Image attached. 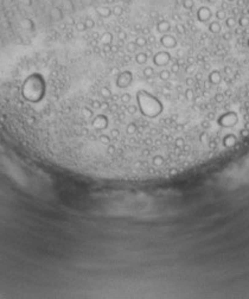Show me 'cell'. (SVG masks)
Returning <instances> with one entry per match:
<instances>
[{"label":"cell","instance_id":"cell-1","mask_svg":"<svg viewBox=\"0 0 249 299\" xmlns=\"http://www.w3.org/2000/svg\"><path fill=\"white\" fill-rule=\"evenodd\" d=\"M197 17H198V19L201 20V21H208L209 19L213 18V13H211V11H210V9L209 7H201V9L198 10V12H197Z\"/></svg>","mask_w":249,"mask_h":299},{"label":"cell","instance_id":"cell-3","mask_svg":"<svg viewBox=\"0 0 249 299\" xmlns=\"http://www.w3.org/2000/svg\"><path fill=\"white\" fill-rule=\"evenodd\" d=\"M215 17H216V19L218 20V21H221V20H225V19L228 18L227 17V12H225V10H217L216 11V13H215Z\"/></svg>","mask_w":249,"mask_h":299},{"label":"cell","instance_id":"cell-5","mask_svg":"<svg viewBox=\"0 0 249 299\" xmlns=\"http://www.w3.org/2000/svg\"><path fill=\"white\" fill-rule=\"evenodd\" d=\"M209 1H210V2H215V1H216V0H209Z\"/></svg>","mask_w":249,"mask_h":299},{"label":"cell","instance_id":"cell-4","mask_svg":"<svg viewBox=\"0 0 249 299\" xmlns=\"http://www.w3.org/2000/svg\"><path fill=\"white\" fill-rule=\"evenodd\" d=\"M193 5H195L193 0H183V2H182V6L185 10H189V11L193 9Z\"/></svg>","mask_w":249,"mask_h":299},{"label":"cell","instance_id":"cell-2","mask_svg":"<svg viewBox=\"0 0 249 299\" xmlns=\"http://www.w3.org/2000/svg\"><path fill=\"white\" fill-rule=\"evenodd\" d=\"M209 30L213 33H220L221 30H222V26H221L218 20H213V23H210V25H209Z\"/></svg>","mask_w":249,"mask_h":299}]
</instances>
